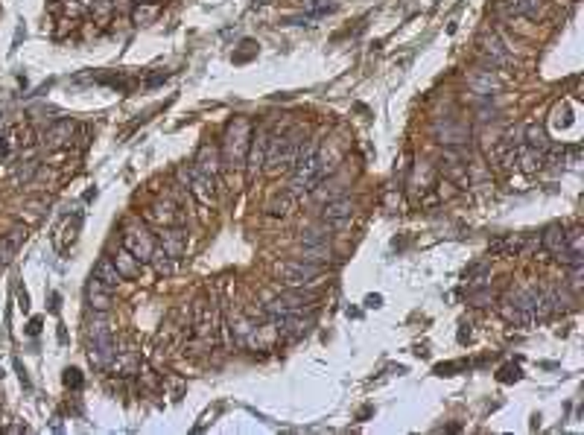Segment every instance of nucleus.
Wrapping results in <instances>:
<instances>
[{
	"mask_svg": "<svg viewBox=\"0 0 584 435\" xmlns=\"http://www.w3.org/2000/svg\"><path fill=\"white\" fill-rule=\"evenodd\" d=\"M292 167H295V173H292V190H313L319 184V178H322V173H324L319 146L316 143L301 146Z\"/></svg>",
	"mask_w": 584,
	"mask_h": 435,
	"instance_id": "1",
	"label": "nucleus"
},
{
	"mask_svg": "<svg viewBox=\"0 0 584 435\" xmlns=\"http://www.w3.org/2000/svg\"><path fill=\"white\" fill-rule=\"evenodd\" d=\"M298 149H301V140L295 135H278L266 143V155H263V164L269 173H281V170H290L298 158Z\"/></svg>",
	"mask_w": 584,
	"mask_h": 435,
	"instance_id": "2",
	"label": "nucleus"
},
{
	"mask_svg": "<svg viewBox=\"0 0 584 435\" xmlns=\"http://www.w3.org/2000/svg\"><path fill=\"white\" fill-rule=\"evenodd\" d=\"M275 275L281 277V284L290 287V290H304L319 281L322 275V266L319 263H310V260H284L275 266Z\"/></svg>",
	"mask_w": 584,
	"mask_h": 435,
	"instance_id": "3",
	"label": "nucleus"
},
{
	"mask_svg": "<svg viewBox=\"0 0 584 435\" xmlns=\"http://www.w3.org/2000/svg\"><path fill=\"white\" fill-rule=\"evenodd\" d=\"M249 138H252V129H249V120L245 117H237L228 132H225V161L240 167L245 161V149H249Z\"/></svg>",
	"mask_w": 584,
	"mask_h": 435,
	"instance_id": "4",
	"label": "nucleus"
},
{
	"mask_svg": "<svg viewBox=\"0 0 584 435\" xmlns=\"http://www.w3.org/2000/svg\"><path fill=\"white\" fill-rule=\"evenodd\" d=\"M313 301H316V295H313V292L290 290V292H284V295H278V298H272V301L266 304V313H269L272 319H278V316H290V313H304L307 307H313Z\"/></svg>",
	"mask_w": 584,
	"mask_h": 435,
	"instance_id": "5",
	"label": "nucleus"
},
{
	"mask_svg": "<svg viewBox=\"0 0 584 435\" xmlns=\"http://www.w3.org/2000/svg\"><path fill=\"white\" fill-rule=\"evenodd\" d=\"M123 248L132 252L140 263H146V260H152V255H155V240H152V234H146V228H140L138 222H129L126 234H123Z\"/></svg>",
	"mask_w": 584,
	"mask_h": 435,
	"instance_id": "6",
	"label": "nucleus"
},
{
	"mask_svg": "<svg viewBox=\"0 0 584 435\" xmlns=\"http://www.w3.org/2000/svg\"><path fill=\"white\" fill-rule=\"evenodd\" d=\"M88 354H91V362L97 365H106L111 357H114V342H111V333L103 322H94L88 330Z\"/></svg>",
	"mask_w": 584,
	"mask_h": 435,
	"instance_id": "7",
	"label": "nucleus"
},
{
	"mask_svg": "<svg viewBox=\"0 0 584 435\" xmlns=\"http://www.w3.org/2000/svg\"><path fill=\"white\" fill-rule=\"evenodd\" d=\"M503 316H506V322H511L514 327H529V324L535 322V313H532L529 301L523 298V292L514 295V298L503 307Z\"/></svg>",
	"mask_w": 584,
	"mask_h": 435,
	"instance_id": "8",
	"label": "nucleus"
},
{
	"mask_svg": "<svg viewBox=\"0 0 584 435\" xmlns=\"http://www.w3.org/2000/svg\"><path fill=\"white\" fill-rule=\"evenodd\" d=\"M278 324V333L284 339H301L307 330L313 327V316H304V313H290V316H278L275 319Z\"/></svg>",
	"mask_w": 584,
	"mask_h": 435,
	"instance_id": "9",
	"label": "nucleus"
},
{
	"mask_svg": "<svg viewBox=\"0 0 584 435\" xmlns=\"http://www.w3.org/2000/svg\"><path fill=\"white\" fill-rule=\"evenodd\" d=\"M178 175L184 178L190 184V190L196 193V199L202 202V205H210L213 202V181L217 178H210V175H205V173H199V170H178Z\"/></svg>",
	"mask_w": 584,
	"mask_h": 435,
	"instance_id": "10",
	"label": "nucleus"
},
{
	"mask_svg": "<svg viewBox=\"0 0 584 435\" xmlns=\"http://www.w3.org/2000/svg\"><path fill=\"white\" fill-rule=\"evenodd\" d=\"M479 50L491 58V65H506L508 61V53H506V47H503V41L494 36V33H485V36H479Z\"/></svg>",
	"mask_w": 584,
	"mask_h": 435,
	"instance_id": "11",
	"label": "nucleus"
},
{
	"mask_svg": "<svg viewBox=\"0 0 584 435\" xmlns=\"http://www.w3.org/2000/svg\"><path fill=\"white\" fill-rule=\"evenodd\" d=\"M146 220L149 222H158V225H164V228H170L173 222H178V210H175V205L167 199V202H155L149 210H146Z\"/></svg>",
	"mask_w": 584,
	"mask_h": 435,
	"instance_id": "12",
	"label": "nucleus"
},
{
	"mask_svg": "<svg viewBox=\"0 0 584 435\" xmlns=\"http://www.w3.org/2000/svg\"><path fill=\"white\" fill-rule=\"evenodd\" d=\"M503 12H511V15H520V18H538L541 15V0H500L497 4Z\"/></svg>",
	"mask_w": 584,
	"mask_h": 435,
	"instance_id": "13",
	"label": "nucleus"
},
{
	"mask_svg": "<svg viewBox=\"0 0 584 435\" xmlns=\"http://www.w3.org/2000/svg\"><path fill=\"white\" fill-rule=\"evenodd\" d=\"M111 292H114V290L103 287L97 277H91V284H88V301H91V307H94L97 313H106V309H111Z\"/></svg>",
	"mask_w": 584,
	"mask_h": 435,
	"instance_id": "14",
	"label": "nucleus"
},
{
	"mask_svg": "<svg viewBox=\"0 0 584 435\" xmlns=\"http://www.w3.org/2000/svg\"><path fill=\"white\" fill-rule=\"evenodd\" d=\"M94 277H97L103 287H108V290H117V284L123 281V275L117 272V266H114L111 257H103V260L94 266Z\"/></svg>",
	"mask_w": 584,
	"mask_h": 435,
	"instance_id": "15",
	"label": "nucleus"
},
{
	"mask_svg": "<svg viewBox=\"0 0 584 435\" xmlns=\"http://www.w3.org/2000/svg\"><path fill=\"white\" fill-rule=\"evenodd\" d=\"M354 213V202L351 199H336V202H327L322 216L324 222H339V220H348V216Z\"/></svg>",
	"mask_w": 584,
	"mask_h": 435,
	"instance_id": "16",
	"label": "nucleus"
},
{
	"mask_svg": "<svg viewBox=\"0 0 584 435\" xmlns=\"http://www.w3.org/2000/svg\"><path fill=\"white\" fill-rule=\"evenodd\" d=\"M24 228H12L4 240H0V266H6L12 257H15V252H18V245H21V240H24Z\"/></svg>",
	"mask_w": 584,
	"mask_h": 435,
	"instance_id": "17",
	"label": "nucleus"
},
{
	"mask_svg": "<svg viewBox=\"0 0 584 435\" xmlns=\"http://www.w3.org/2000/svg\"><path fill=\"white\" fill-rule=\"evenodd\" d=\"M196 170L205 173V175H210V178H217V173H220L217 149H213V146H202V149H199V158H196Z\"/></svg>",
	"mask_w": 584,
	"mask_h": 435,
	"instance_id": "18",
	"label": "nucleus"
},
{
	"mask_svg": "<svg viewBox=\"0 0 584 435\" xmlns=\"http://www.w3.org/2000/svg\"><path fill=\"white\" fill-rule=\"evenodd\" d=\"M114 266H117V272L123 277H138L140 275V260L132 252H126V248H120V252L114 255Z\"/></svg>",
	"mask_w": 584,
	"mask_h": 435,
	"instance_id": "19",
	"label": "nucleus"
},
{
	"mask_svg": "<svg viewBox=\"0 0 584 435\" xmlns=\"http://www.w3.org/2000/svg\"><path fill=\"white\" fill-rule=\"evenodd\" d=\"M73 135V123L71 120H58L47 129V146H65Z\"/></svg>",
	"mask_w": 584,
	"mask_h": 435,
	"instance_id": "20",
	"label": "nucleus"
},
{
	"mask_svg": "<svg viewBox=\"0 0 584 435\" xmlns=\"http://www.w3.org/2000/svg\"><path fill=\"white\" fill-rule=\"evenodd\" d=\"M252 158H249V170L257 173L260 164H263V155H266V143H269V132L266 129H257V135H252Z\"/></svg>",
	"mask_w": 584,
	"mask_h": 435,
	"instance_id": "21",
	"label": "nucleus"
},
{
	"mask_svg": "<svg viewBox=\"0 0 584 435\" xmlns=\"http://www.w3.org/2000/svg\"><path fill=\"white\" fill-rule=\"evenodd\" d=\"M161 245H164V252H167L170 257H178V255L184 252V231H178V228H164Z\"/></svg>",
	"mask_w": 584,
	"mask_h": 435,
	"instance_id": "22",
	"label": "nucleus"
},
{
	"mask_svg": "<svg viewBox=\"0 0 584 435\" xmlns=\"http://www.w3.org/2000/svg\"><path fill=\"white\" fill-rule=\"evenodd\" d=\"M543 245L549 248V252L564 255V252H567V245H564V231H558V228H549V231L543 234Z\"/></svg>",
	"mask_w": 584,
	"mask_h": 435,
	"instance_id": "23",
	"label": "nucleus"
},
{
	"mask_svg": "<svg viewBox=\"0 0 584 435\" xmlns=\"http://www.w3.org/2000/svg\"><path fill=\"white\" fill-rule=\"evenodd\" d=\"M526 138H529V146H532L535 152H543V149L549 146L546 132H543V129H538V126H529V129H526Z\"/></svg>",
	"mask_w": 584,
	"mask_h": 435,
	"instance_id": "24",
	"label": "nucleus"
},
{
	"mask_svg": "<svg viewBox=\"0 0 584 435\" xmlns=\"http://www.w3.org/2000/svg\"><path fill=\"white\" fill-rule=\"evenodd\" d=\"M327 240H330V231H327V228H310V231H304V237H301L304 245H322V242H327Z\"/></svg>",
	"mask_w": 584,
	"mask_h": 435,
	"instance_id": "25",
	"label": "nucleus"
},
{
	"mask_svg": "<svg viewBox=\"0 0 584 435\" xmlns=\"http://www.w3.org/2000/svg\"><path fill=\"white\" fill-rule=\"evenodd\" d=\"M158 12H161L158 4H152V6H143V4H140V6L135 9L132 18H135V24H149V21H155V18H158Z\"/></svg>",
	"mask_w": 584,
	"mask_h": 435,
	"instance_id": "26",
	"label": "nucleus"
},
{
	"mask_svg": "<svg viewBox=\"0 0 584 435\" xmlns=\"http://www.w3.org/2000/svg\"><path fill=\"white\" fill-rule=\"evenodd\" d=\"M152 260H155V269H158L161 275H170V272H173V260H175V257H170V255L164 252V248H155V255H152Z\"/></svg>",
	"mask_w": 584,
	"mask_h": 435,
	"instance_id": "27",
	"label": "nucleus"
},
{
	"mask_svg": "<svg viewBox=\"0 0 584 435\" xmlns=\"http://www.w3.org/2000/svg\"><path fill=\"white\" fill-rule=\"evenodd\" d=\"M290 208H292V193H287L284 199H278L272 205V213H281V216H287L290 213Z\"/></svg>",
	"mask_w": 584,
	"mask_h": 435,
	"instance_id": "28",
	"label": "nucleus"
},
{
	"mask_svg": "<svg viewBox=\"0 0 584 435\" xmlns=\"http://www.w3.org/2000/svg\"><path fill=\"white\" fill-rule=\"evenodd\" d=\"M517 248H520V240H500L491 245V252H517Z\"/></svg>",
	"mask_w": 584,
	"mask_h": 435,
	"instance_id": "29",
	"label": "nucleus"
},
{
	"mask_svg": "<svg viewBox=\"0 0 584 435\" xmlns=\"http://www.w3.org/2000/svg\"><path fill=\"white\" fill-rule=\"evenodd\" d=\"M65 383H68V386H73V389H79V386H82V377H79V371H76V368H73V371H68Z\"/></svg>",
	"mask_w": 584,
	"mask_h": 435,
	"instance_id": "30",
	"label": "nucleus"
},
{
	"mask_svg": "<svg viewBox=\"0 0 584 435\" xmlns=\"http://www.w3.org/2000/svg\"><path fill=\"white\" fill-rule=\"evenodd\" d=\"M517 377H520L517 368H506V371H503V380H517Z\"/></svg>",
	"mask_w": 584,
	"mask_h": 435,
	"instance_id": "31",
	"label": "nucleus"
},
{
	"mask_svg": "<svg viewBox=\"0 0 584 435\" xmlns=\"http://www.w3.org/2000/svg\"><path fill=\"white\" fill-rule=\"evenodd\" d=\"M106 12H108V0H97V15L103 18Z\"/></svg>",
	"mask_w": 584,
	"mask_h": 435,
	"instance_id": "32",
	"label": "nucleus"
},
{
	"mask_svg": "<svg viewBox=\"0 0 584 435\" xmlns=\"http://www.w3.org/2000/svg\"><path fill=\"white\" fill-rule=\"evenodd\" d=\"M138 4H146V0H138Z\"/></svg>",
	"mask_w": 584,
	"mask_h": 435,
	"instance_id": "33",
	"label": "nucleus"
}]
</instances>
